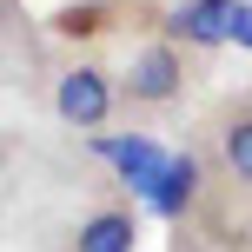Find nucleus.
<instances>
[{
  "label": "nucleus",
  "mask_w": 252,
  "mask_h": 252,
  "mask_svg": "<svg viewBox=\"0 0 252 252\" xmlns=\"http://www.w3.org/2000/svg\"><path fill=\"white\" fill-rule=\"evenodd\" d=\"M179 93H186V53H179V40H146L133 53V66H126V100L133 106H166Z\"/></svg>",
  "instance_id": "obj_1"
},
{
  "label": "nucleus",
  "mask_w": 252,
  "mask_h": 252,
  "mask_svg": "<svg viewBox=\"0 0 252 252\" xmlns=\"http://www.w3.org/2000/svg\"><path fill=\"white\" fill-rule=\"evenodd\" d=\"M53 113H60L66 126H106V113H113V80H106V66H93V60H80V66H66L60 80H53Z\"/></svg>",
  "instance_id": "obj_2"
},
{
  "label": "nucleus",
  "mask_w": 252,
  "mask_h": 252,
  "mask_svg": "<svg viewBox=\"0 0 252 252\" xmlns=\"http://www.w3.org/2000/svg\"><path fill=\"white\" fill-rule=\"evenodd\" d=\"M73 252H139V219L126 206H100V213L80 219Z\"/></svg>",
  "instance_id": "obj_3"
},
{
  "label": "nucleus",
  "mask_w": 252,
  "mask_h": 252,
  "mask_svg": "<svg viewBox=\"0 0 252 252\" xmlns=\"http://www.w3.org/2000/svg\"><path fill=\"white\" fill-rule=\"evenodd\" d=\"M219 159H226V173L239 186H252V106H232L219 120Z\"/></svg>",
  "instance_id": "obj_4"
},
{
  "label": "nucleus",
  "mask_w": 252,
  "mask_h": 252,
  "mask_svg": "<svg viewBox=\"0 0 252 252\" xmlns=\"http://www.w3.org/2000/svg\"><path fill=\"white\" fill-rule=\"evenodd\" d=\"M153 186H159V206L166 213H179V206H192V192H199V159H166V173L153 179Z\"/></svg>",
  "instance_id": "obj_5"
},
{
  "label": "nucleus",
  "mask_w": 252,
  "mask_h": 252,
  "mask_svg": "<svg viewBox=\"0 0 252 252\" xmlns=\"http://www.w3.org/2000/svg\"><path fill=\"white\" fill-rule=\"evenodd\" d=\"M232 33H239L246 47H252V7H239V13H232Z\"/></svg>",
  "instance_id": "obj_6"
},
{
  "label": "nucleus",
  "mask_w": 252,
  "mask_h": 252,
  "mask_svg": "<svg viewBox=\"0 0 252 252\" xmlns=\"http://www.w3.org/2000/svg\"><path fill=\"white\" fill-rule=\"evenodd\" d=\"M7 13H13V0H0V27H7Z\"/></svg>",
  "instance_id": "obj_7"
}]
</instances>
